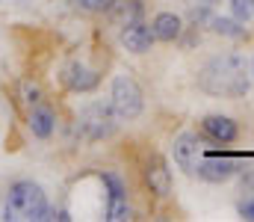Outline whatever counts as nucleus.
I'll use <instances>...</instances> for the list:
<instances>
[{
  "label": "nucleus",
  "mask_w": 254,
  "mask_h": 222,
  "mask_svg": "<svg viewBox=\"0 0 254 222\" xmlns=\"http://www.w3.org/2000/svg\"><path fill=\"white\" fill-rule=\"evenodd\" d=\"M198 89L207 98H222V101H240L249 98L254 80L249 74V57L243 51H222L213 54L195 77Z\"/></svg>",
  "instance_id": "obj_1"
},
{
  "label": "nucleus",
  "mask_w": 254,
  "mask_h": 222,
  "mask_svg": "<svg viewBox=\"0 0 254 222\" xmlns=\"http://www.w3.org/2000/svg\"><path fill=\"white\" fill-rule=\"evenodd\" d=\"M48 211H51V202H48L45 187L39 181H33V178H21V181H12L9 184L0 220H6V222H45Z\"/></svg>",
  "instance_id": "obj_2"
},
{
  "label": "nucleus",
  "mask_w": 254,
  "mask_h": 222,
  "mask_svg": "<svg viewBox=\"0 0 254 222\" xmlns=\"http://www.w3.org/2000/svg\"><path fill=\"white\" fill-rule=\"evenodd\" d=\"M119 125H122V122H119V116L113 113L110 98H107V101L98 98V101L83 104L80 113H77V122H74L77 140H83V143H89V146L113 140V137L119 134Z\"/></svg>",
  "instance_id": "obj_3"
},
{
  "label": "nucleus",
  "mask_w": 254,
  "mask_h": 222,
  "mask_svg": "<svg viewBox=\"0 0 254 222\" xmlns=\"http://www.w3.org/2000/svg\"><path fill=\"white\" fill-rule=\"evenodd\" d=\"M110 107L119 116V122H136L145 113V92L133 74H116L110 83Z\"/></svg>",
  "instance_id": "obj_4"
},
{
  "label": "nucleus",
  "mask_w": 254,
  "mask_h": 222,
  "mask_svg": "<svg viewBox=\"0 0 254 222\" xmlns=\"http://www.w3.org/2000/svg\"><path fill=\"white\" fill-rule=\"evenodd\" d=\"M139 178H142V187L151 199L157 202H166L172 199L175 193V178H172V169H169V160L160 154V151H148L145 160L139 163Z\"/></svg>",
  "instance_id": "obj_5"
},
{
  "label": "nucleus",
  "mask_w": 254,
  "mask_h": 222,
  "mask_svg": "<svg viewBox=\"0 0 254 222\" xmlns=\"http://www.w3.org/2000/svg\"><path fill=\"white\" fill-rule=\"evenodd\" d=\"M243 169H246L243 157H237V154H231V151H204L201 160H198L195 178H201L204 184L222 187V184L234 181Z\"/></svg>",
  "instance_id": "obj_6"
},
{
  "label": "nucleus",
  "mask_w": 254,
  "mask_h": 222,
  "mask_svg": "<svg viewBox=\"0 0 254 222\" xmlns=\"http://www.w3.org/2000/svg\"><path fill=\"white\" fill-rule=\"evenodd\" d=\"M101 184L107 193V208H104V220L107 222H127L136 217L133 205H130V187H127L125 175L104 169L101 172Z\"/></svg>",
  "instance_id": "obj_7"
},
{
  "label": "nucleus",
  "mask_w": 254,
  "mask_h": 222,
  "mask_svg": "<svg viewBox=\"0 0 254 222\" xmlns=\"http://www.w3.org/2000/svg\"><path fill=\"white\" fill-rule=\"evenodd\" d=\"M101 80H104V72L95 66H86L83 60H71L60 69V86L68 95H92L98 92Z\"/></svg>",
  "instance_id": "obj_8"
},
{
  "label": "nucleus",
  "mask_w": 254,
  "mask_h": 222,
  "mask_svg": "<svg viewBox=\"0 0 254 222\" xmlns=\"http://www.w3.org/2000/svg\"><path fill=\"white\" fill-rule=\"evenodd\" d=\"M204 137L198 134V131H181L175 140H172V160H175V166L184 172V175H190L195 178V169H198V160H201V154H204Z\"/></svg>",
  "instance_id": "obj_9"
},
{
  "label": "nucleus",
  "mask_w": 254,
  "mask_h": 222,
  "mask_svg": "<svg viewBox=\"0 0 254 222\" xmlns=\"http://www.w3.org/2000/svg\"><path fill=\"white\" fill-rule=\"evenodd\" d=\"M198 134L204 137V143H213V146H222V148L240 143V137H243L240 122L234 116H225V113H207L198 122Z\"/></svg>",
  "instance_id": "obj_10"
},
{
  "label": "nucleus",
  "mask_w": 254,
  "mask_h": 222,
  "mask_svg": "<svg viewBox=\"0 0 254 222\" xmlns=\"http://www.w3.org/2000/svg\"><path fill=\"white\" fill-rule=\"evenodd\" d=\"M24 113H27L24 122H27V131H30L33 140H39V143L54 140V134H57V128H60V113H57V107H54L48 98H45L42 104L24 110Z\"/></svg>",
  "instance_id": "obj_11"
},
{
  "label": "nucleus",
  "mask_w": 254,
  "mask_h": 222,
  "mask_svg": "<svg viewBox=\"0 0 254 222\" xmlns=\"http://www.w3.org/2000/svg\"><path fill=\"white\" fill-rule=\"evenodd\" d=\"M119 45L133 57H145V54L154 51L157 39H154V30H151L148 21H136V24H127V27L119 30Z\"/></svg>",
  "instance_id": "obj_12"
},
{
  "label": "nucleus",
  "mask_w": 254,
  "mask_h": 222,
  "mask_svg": "<svg viewBox=\"0 0 254 222\" xmlns=\"http://www.w3.org/2000/svg\"><path fill=\"white\" fill-rule=\"evenodd\" d=\"M213 36H219V39H228V42H237V45H249L254 39L252 27L249 24H243V21H237L231 12L228 15H213V21H210V27H207Z\"/></svg>",
  "instance_id": "obj_13"
},
{
  "label": "nucleus",
  "mask_w": 254,
  "mask_h": 222,
  "mask_svg": "<svg viewBox=\"0 0 254 222\" xmlns=\"http://www.w3.org/2000/svg\"><path fill=\"white\" fill-rule=\"evenodd\" d=\"M145 12H148L145 0H113V6L104 12V18H107V24L113 30H122L127 24L145 21Z\"/></svg>",
  "instance_id": "obj_14"
},
{
  "label": "nucleus",
  "mask_w": 254,
  "mask_h": 222,
  "mask_svg": "<svg viewBox=\"0 0 254 222\" xmlns=\"http://www.w3.org/2000/svg\"><path fill=\"white\" fill-rule=\"evenodd\" d=\"M184 27H187V21H184V15H178V12H157V15L151 18L154 39H157L160 45H178Z\"/></svg>",
  "instance_id": "obj_15"
},
{
  "label": "nucleus",
  "mask_w": 254,
  "mask_h": 222,
  "mask_svg": "<svg viewBox=\"0 0 254 222\" xmlns=\"http://www.w3.org/2000/svg\"><path fill=\"white\" fill-rule=\"evenodd\" d=\"M48 95H45V89H42V83L39 80H33V77H24L21 83H18V101H21V107L24 110H30V107H36V104H42Z\"/></svg>",
  "instance_id": "obj_16"
},
{
  "label": "nucleus",
  "mask_w": 254,
  "mask_h": 222,
  "mask_svg": "<svg viewBox=\"0 0 254 222\" xmlns=\"http://www.w3.org/2000/svg\"><path fill=\"white\" fill-rule=\"evenodd\" d=\"M213 15H216V6H213V3L195 0L190 9H187L184 21H187V24H192V27H198V30H207V27H210V21H213Z\"/></svg>",
  "instance_id": "obj_17"
},
{
  "label": "nucleus",
  "mask_w": 254,
  "mask_h": 222,
  "mask_svg": "<svg viewBox=\"0 0 254 222\" xmlns=\"http://www.w3.org/2000/svg\"><path fill=\"white\" fill-rule=\"evenodd\" d=\"M228 9L243 24H252L254 21V0H228Z\"/></svg>",
  "instance_id": "obj_18"
},
{
  "label": "nucleus",
  "mask_w": 254,
  "mask_h": 222,
  "mask_svg": "<svg viewBox=\"0 0 254 222\" xmlns=\"http://www.w3.org/2000/svg\"><path fill=\"white\" fill-rule=\"evenodd\" d=\"M74 6L86 15H104L113 6V0H74Z\"/></svg>",
  "instance_id": "obj_19"
},
{
  "label": "nucleus",
  "mask_w": 254,
  "mask_h": 222,
  "mask_svg": "<svg viewBox=\"0 0 254 222\" xmlns=\"http://www.w3.org/2000/svg\"><path fill=\"white\" fill-rule=\"evenodd\" d=\"M178 45H181L184 51H195V48L201 45V30H198V27H192V24H187V27H184V33H181V39H178Z\"/></svg>",
  "instance_id": "obj_20"
},
{
  "label": "nucleus",
  "mask_w": 254,
  "mask_h": 222,
  "mask_svg": "<svg viewBox=\"0 0 254 222\" xmlns=\"http://www.w3.org/2000/svg\"><path fill=\"white\" fill-rule=\"evenodd\" d=\"M237 178H240V193L254 196V169H243Z\"/></svg>",
  "instance_id": "obj_21"
},
{
  "label": "nucleus",
  "mask_w": 254,
  "mask_h": 222,
  "mask_svg": "<svg viewBox=\"0 0 254 222\" xmlns=\"http://www.w3.org/2000/svg\"><path fill=\"white\" fill-rule=\"evenodd\" d=\"M249 74H252V80H254V54L249 57Z\"/></svg>",
  "instance_id": "obj_22"
},
{
  "label": "nucleus",
  "mask_w": 254,
  "mask_h": 222,
  "mask_svg": "<svg viewBox=\"0 0 254 222\" xmlns=\"http://www.w3.org/2000/svg\"><path fill=\"white\" fill-rule=\"evenodd\" d=\"M204 3H213V6H216V3H219V0H204Z\"/></svg>",
  "instance_id": "obj_23"
},
{
  "label": "nucleus",
  "mask_w": 254,
  "mask_h": 222,
  "mask_svg": "<svg viewBox=\"0 0 254 222\" xmlns=\"http://www.w3.org/2000/svg\"><path fill=\"white\" fill-rule=\"evenodd\" d=\"M18 3H21V6H24V3H30V0H18Z\"/></svg>",
  "instance_id": "obj_24"
},
{
  "label": "nucleus",
  "mask_w": 254,
  "mask_h": 222,
  "mask_svg": "<svg viewBox=\"0 0 254 222\" xmlns=\"http://www.w3.org/2000/svg\"><path fill=\"white\" fill-rule=\"evenodd\" d=\"M0 3H3V0H0Z\"/></svg>",
  "instance_id": "obj_25"
}]
</instances>
